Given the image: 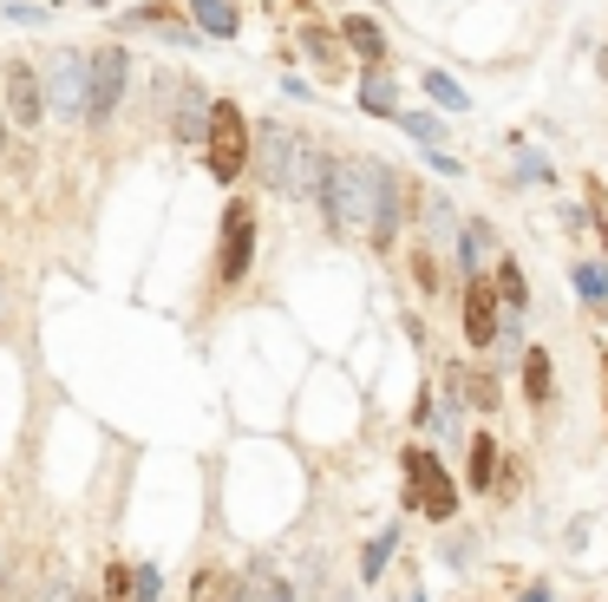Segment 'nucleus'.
Masks as SVG:
<instances>
[{
  "instance_id": "f257e3e1",
  "label": "nucleus",
  "mask_w": 608,
  "mask_h": 602,
  "mask_svg": "<svg viewBox=\"0 0 608 602\" xmlns=\"http://www.w3.org/2000/svg\"><path fill=\"white\" fill-rule=\"evenodd\" d=\"M321 204H328V224L340 236H373L387 242L400 224V177L387 164H360V157H340L321 177Z\"/></svg>"
},
{
  "instance_id": "f03ea898",
  "label": "nucleus",
  "mask_w": 608,
  "mask_h": 602,
  "mask_svg": "<svg viewBox=\"0 0 608 602\" xmlns=\"http://www.w3.org/2000/svg\"><path fill=\"white\" fill-rule=\"evenodd\" d=\"M262 177H269L281 197H308V190H321L328 157L308 145L295 125H262Z\"/></svg>"
},
{
  "instance_id": "7ed1b4c3",
  "label": "nucleus",
  "mask_w": 608,
  "mask_h": 602,
  "mask_svg": "<svg viewBox=\"0 0 608 602\" xmlns=\"http://www.w3.org/2000/svg\"><path fill=\"white\" fill-rule=\"evenodd\" d=\"M405 505L425 511L432 525H445V518L458 511V485L445 478V465H439L432 452H419V446L405 452Z\"/></svg>"
},
{
  "instance_id": "20e7f679",
  "label": "nucleus",
  "mask_w": 608,
  "mask_h": 602,
  "mask_svg": "<svg viewBox=\"0 0 608 602\" xmlns=\"http://www.w3.org/2000/svg\"><path fill=\"white\" fill-rule=\"evenodd\" d=\"M203 145H209V177H216V184H236V177H243V164H249V125H243V112H236L229 98L209 105Z\"/></svg>"
},
{
  "instance_id": "39448f33",
  "label": "nucleus",
  "mask_w": 608,
  "mask_h": 602,
  "mask_svg": "<svg viewBox=\"0 0 608 602\" xmlns=\"http://www.w3.org/2000/svg\"><path fill=\"white\" fill-rule=\"evenodd\" d=\"M125 98V46H99L85 60V118L105 125V112Z\"/></svg>"
},
{
  "instance_id": "423d86ee",
  "label": "nucleus",
  "mask_w": 608,
  "mask_h": 602,
  "mask_svg": "<svg viewBox=\"0 0 608 602\" xmlns=\"http://www.w3.org/2000/svg\"><path fill=\"white\" fill-rule=\"evenodd\" d=\"M47 98H53L60 118H85V53H72V46L53 53V66H47Z\"/></svg>"
},
{
  "instance_id": "0eeeda50",
  "label": "nucleus",
  "mask_w": 608,
  "mask_h": 602,
  "mask_svg": "<svg viewBox=\"0 0 608 602\" xmlns=\"http://www.w3.org/2000/svg\"><path fill=\"white\" fill-rule=\"evenodd\" d=\"M249 249H256V210L229 204V217H223V282L249 276Z\"/></svg>"
},
{
  "instance_id": "6e6552de",
  "label": "nucleus",
  "mask_w": 608,
  "mask_h": 602,
  "mask_svg": "<svg viewBox=\"0 0 608 602\" xmlns=\"http://www.w3.org/2000/svg\"><path fill=\"white\" fill-rule=\"evenodd\" d=\"M0 85H7V105H13V125H40L47 118V92H40V79H33V66H20V60H7V73H0Z\"/></svg>"
},
{
  "instance_id": "1a4fd4ad",
  "label": "nucleus",
  "mask_w": 608,
  "mask_h": 602,
  "mask_svg": "<svg viewBox=\"0 0 608 602\" xmlns=\"http://www.w3.org/2000/svg\"><path fill=\"white\" fill-rule=\"evenodd\" d=\"M105 602H157V570L151 563H112L105 570Z\"/></svg>"
},
{
  "instance_id": "9d476101",
  "label": "nucleus",
  "mask_w": 608,
  "mask_h": 602,
  "mask_svg": "<svg viewBox=\"0 0 608 602\" xmlns=\"http://www.w3.org/2000/svg\"><path fill=\"white\" fill-rule=\"evenodd\" d=\"M465 334H472V347L497 341V289L477 282V276H472V295H465Z\"/></svg>"
},
{
  "instance_id": "9b49d317",
  "label": "nucleus",
  "mask_w": 608,
  "mask_h": 602,
  "mask_svg": "<svg viewBox=\"0 0 608 602\" xmlns=\"http://www.w3.org/2000/svg\"><path fill=\"white\" fill-rule=\"evenodd\" d=\"M203 132H209V98H203V85H184L177 92V138L203 145Z\"/></svg>"
},
{
  "instance_id": "f8f14e48",
  "label": "nucleus",
  "mask_w": 608,
  "mask_h": 602,
  "mask_svg": "<svg viewBox=\"0 0 608 602\" xmlns=\"http://www.w3.org/2000/svg\"><path fill=\"white\" fill-rule=\"evenodd\" d=\"M132 27H144V33H164V40H177V46H190V40H197V27H184V13H177V7H144Z\"/></svg>"
},
{
  "instance_id": "ddd939ff",
  "label": "nucleus",
  "mask_w": 608,
  "mask_h": 602,
  "mask_svg": "<svg viewBox=\"0 0 608 602\" xmlns=\"http://www.w3.org/2000/svg\"><path fill=\"white\" fill-rule=\"evenodd\" d=\"M190 20H197L203 33L229 40V33H236V0H190Z\"/></svg>"
},
{
  "instance_id": "4468645a",
  "label": "nucleus",
  "mask_w": 608,
  "mask_h": 602,
  "mask_svg": "<svg viewBox=\"0 0 608 602\" xmlns=\"http://www.w3.org/2000/svg\"><path fill=\"white\" fill-rule=\"evenodd\" d=\"M190 602H236V577H229V570H197Z\"/></svg>"
},
{
  "instance_id": "2eb2a0df",
  "label": "nucleus",
  "mask_w": 608,
  "mask_h": 602,
  "mask_svg": "<svg viewBox=\"0 0 608 602\" xmlns=\"http://www.w3.org/2000/svg\"><path fill=\"white\" fill-rule=\"evenodd\" d=\"M347 46H353L360 60H380V53H387V40H380L373 20H347Z\"/></svg>"
},
{
  "instance_id": "dca6fc26",
  "label": "nucleus",
  "mask_w": 608,
  "mask_h": 602,
  "mask_svg": "<svg viewBox=\"0 0 608 602\" xmlns=\"http://www.w3.org/2000/svg\"><path fill=\"white\" fill-rule=\"evenodd\" d=\"M360 105H367V112H400L393 79H360Z\"/></svg>"
},
{
  "instance_id": "f3484780",
  "label": "nucleus",
  "mask_w": 608,
  "mask_h": 602,
  "mask_svg": "<svg viewBox=\"0 0 608 602\" xmlns=\"http://www.w3.org/2000/svg\"><path fill=\"white\" fill-rule=\"evenodd\" d=\"M524 380H530V399H549V354H543V347H530V354H524Z\"/></svg>"
},
{
  "instance_id": "a211bd4d",
  "label": "nucleus",
  "mask_w": 608,
  "mask_h": 602,
  "mask_svg": "<svg viewBox=\"0 0 608 602\" xmlns=\"http://www.w3.org/2000/svg\"><path fill=\"white\" fill-rule=\"evenodd\" d=\"M576 289H583V301H596V308H602V301H608V269L583 262V269H576Z\"/></svg>"
},
{
  "instance_id": "6ab92c4d",
  "label": "nucleus",
  "mask_w": 608,
  "mask_h": 602,
  "mask_svg": "<svg viewBox=\"0 0 608 602\" xmlns=\"http://www.w3.org/2000/svg\"><path fill=\"white\" fill-rule=\"evenodd\" d=\"M484 249H491V229H484V224H472L465 236H458V256H465V269H477V262H484Z\"/></svg>"
},
{
  "instance_id": "aec40b11",
  "label": "nucleus",
  "mask_w": 608,
  "mask_h": 602,
  "mask_svg": "<svg viewBox=\"0 0 608 602\" xmlns=\"http://www.w3.org/2000/svg\"><path fill=\"white\" fill-rule=\"evenodd\" d=\"M491 289H497V295L511 301V308H524V269H517V262H504V269H497V282H491Z\"/></svg>"
},
{
  "instance_id": "412c9836",
  "label": "nucleus",
  "mask_w": 608,
  "mask_h": 602,
  "mask_svg": "<svg viewBox=\"0 0 608 602\" xmlns=\"http://www.w3.org/2000/svg\"><path fill=\"white\" fill-rule=\"evenodd\" d=\"M301 46H308V53H315V60H321L328 73H340V46L328 40V33H315V27H308V33H301Z\"/></svg>"
},
{
  "instance_id": "4be33fe9",
  "label": "nucleus",
  "mask_w": 608,
  "mask_h": 602,
  "mask_svg": "<svg viewBox=\"0 0 608 602\" xmlns=\"http://www.w3.org/2000/svg\"><path fill=\"white\" fill-rule=\"evenodd\" d=\"M491 465H497V439H472V485H491Z\"/></svg>"
},
{
  "instance_id": "5701e85b",
  "label": "nucleus",
  "mask_w": 608,
  "mask_h": 602,
  "mask_svg": "<svg viewBox=\"0 0 608 602\" xmlns=\"http://www.w3.org/2000/svg\"><path fill=\"white\" fill-rule=\"evenodd\" d=\"M387 557H393V537H380V543H367V550H360V577L373 583V577L387 570Z\"/></svg>"
},
{
  "instance_id": "b1692460",
  "label": "nucleus",
  "mask_w": 608,
  "mask_h": 602,
  "mask_svg": "<svg viewBox=\"0 0 608 602\" xmlns=\"http://www.w3.org/2000/svg\"><path fill=\"white\" fill-rule=\"evenodd\" d=\"M400 125L419 138V145H439V138H445V125H439V118H425V112H405Z\"/></svg>"
},
{
  "instance_id": "393cba45",
  "label": "nucleus",
  "mask_w": 608,
  "mask_h": 602,
  "mask_svg": "<svg viewBox=\"0 0 608 602\" xmlns=\"http://www.w3.org/2000/svg\"><path fill=\"white\" fill-rule=\"evenodd\" d=\"M425 92H432L439 105H452V112L465 105V92H458V85H452V79H445V73H425Z\"/></svg>"
},
{
  "instance_id": "a878e982",
  "label": "nucleus",
  "mask_w": 608,
  "mask_h": 602,
  "mask_svg": "<svg viewBox=\"0 0 608 602\" xmlns=\"http://www.w3.org/2000/svg\"><path fill=\"white\" fill-rule=\"evenodd\" d=\"M465 399H477V406H497V380H472V393Z\"/></svg>"
},
{
  "instance_id": "bb28decb",
  "label": "nucleus",
  "mask_w": 608,
  "mask_h": 602,
  "mask_svg": "<svg viewBox=\"0 0 608 602\" xmlns=\"http://www.w3.org/2000/svg\"><path fill=\"white\" fill-rule=\"evenodd\" d=\"M517 170H524V177H537V184H543V177H549V164H543L537 150H524V164H517Z\"/></svg>"
},
{
  "instance_id": "cd10ccee",
  "label": "nucleus",
  "mask_w": 608,
  "mask_h": 602,
  "mask_svg": "<svg viewBox=\"0 0 608 602\" xmlns=\"http://www.w3.org/2000/svg\"><path fill=\"white\" fill-rule=\"evenodd\" d=\"M596 217H602V242H608V190H596Z\"/></svg>"
},
{
  "instance_id": "c85d7f7f",
  "label": "nucleus",
  "mask_w": 608,
  "mask_h": 602,
  "mask_svg": "<svg viewBox=\"0 0 608 602\" xmlns=\"http://www.w3.org/2000/svg\"><path fill=\"white\" fill-rule=\"evenodd\" d=\"M47 602H85V596H72V590H53V596H47Z\"/></svg>"
},
{
  "instance_id": "c756f323",
  "label": "nucleus",
  "mask_w": 608,
  "mask_h": 602,
  "mask_svg": "<svg viewBox=\"0 0 608 602\" xmlns=\"http://www.w3.org/2000/svg\"><path fill=\"white\" fill-rule=\"evenodd\" d=\"M524 602H549V596H543V590H530V596H524Z\"/></svg>"
},
{
  "instance_id": "7c9ffc66",
  "label": "nucleus",
  "mask_w": 608,
  "mask_h": 602,
  "mask_svg": "<svg viewBox=\"0 0 608 602\" xmlns=\"http://www.w3.org/2000/svg\"><path fill=\"white\" fill-rule=\"evenodd\" d=\"M0 150H7V118H0Z\"/></svg>"
},
{
  "instance_id": "2f4dec72",
  "label": "nucleus",
  "mask_w": 608,
  "mask_h": 602,
  "mask_svg": "<svg viewBox=\"0 0 608 602\" xmlns=\"http://www.w3.org/2000/svg\"><path fill=\"white\" fill-rule=\"evenodd\" d=\"M602 393H608V361H602Z\"/></svg>"
},
{
  "instance_id": "473e14b6",
  "label": "nucleus",
  "mask_w": 608,
  "mask_h": 602,
  "mask_svg": "<svg viewBox=\"0 0 608 602\" xmlns=\"http://www.w3.org/2000/svg\"><path fill=\"white\" fill-rule=\"evenodd\" d=\"M602 73H608V53H602Z\"/></svg>"
},
{
  "instance_id": "72a5a7b5",
  "label": "nucleus",
  "mask_w": 608,
  "mask_h": 602,
  "mask_svg": "<svg viewBox=\"0 0 608 602\" xmlns=\"http://www.w3.org/2000/svg\"><path fill=\"white\" fill-rule=\"evenodd\" d=\"M92 7H105V0H92Z\"/></svg>"
}]
</instances>
